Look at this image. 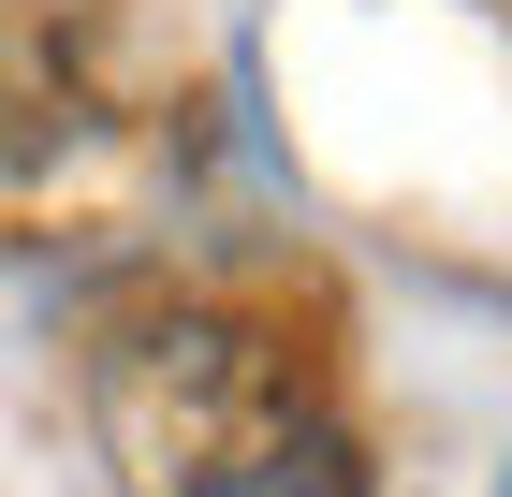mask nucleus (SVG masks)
I'll return each mask as SVG.
<instances>
[{
	"label": "nucleus",
	"mask_w": 512,
	"mask_h": 497,
	"mask_svg": "<svg viewBox=\"0 0 512 497\" xmlns=\"http://www.w3.org/2000/svg\"><path fill=\"white\" fill-rule=\"evenodd\" d=\"M88 439L118 497H278L308 468V381L249 307H147L88 351Z\"/></svg>",
	"instance_id": "nucleus-1"
}]
</instances>
